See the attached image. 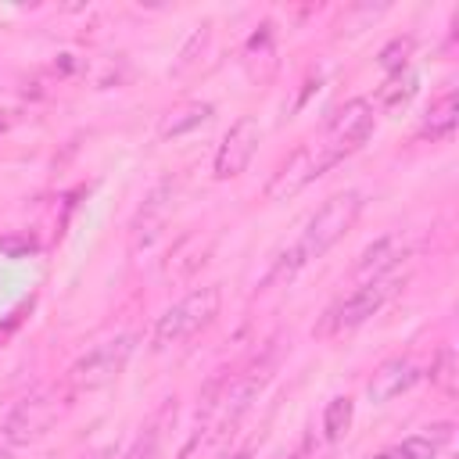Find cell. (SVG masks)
<instances>
[{"instance_id":"obj_17","label":"cell","mask_w":459,"mask_h":459,"mask_svg":"<svg viewBox=\"0 0 459 459\" xmlns=\"http://www.w3.org/2000/svg\"><path fill=\"white\" fill-rule=\"evenodd\" d=\"M430 384H434L445 398H455V391H459V362H455V348H452V344L437 348V355H434V362H430Z\"/></svg>"},{"instance_id":"obj_6","label":"cell","mask_w":459,"mask_h":459,"mask_svg":"<svg viewBox=\"0 0 459 459\" xmlns=\"http://www.w3.org/2000/svg\"><path fill=\"white\" fill-rule=\"evenodd\" d=\"M405 283V276H384V280H369V283H359L348 298H341L326 316H323V326H319V333L323 337H337V333H348V330H355V326H362L369 316H377L394 294H398V287Z\"/></svg>"},{"instance_id":"obj_15","label":"cell","mask_w":459,"mask_h":459,"mask_svg":"<svg viewBox=\"0 0 459 459\" xmlns=\"http://www.w3.org/2000/svg\"><path fill=\"white\" fill-rule=\"evenodd\" d=\"M459 126V104H455V90H445L437 100H430L427 115H423V126H420V136H430L434 143L437 140H448Z\"/></svg>"},{"instance_id":"obj_19","label":"cell","mask_w":459,"mask_h":459,"mask_svg":"<svg viewBox=\"0 0 459 459\" xmlns=\"http://www.w3.org/2000/svg\"><path fill=\"white\" fill-rule=\"evenodd\" d=\"M416 86H420V79H416V72H398V75H387V82L377 90V100L384 104V108H402L405 100H412V93H416Z\"/></svg>"},{"instance_id":"obj_8","label":"cell","mask_w":459,"mask_h":459,"mask_svg":"<svg viewBox=\"0 0 459 459\" xmlns=\"http://www.w3.org/2000/svg\"><path fill=\"white\" fill-rule=\"evenodd\" d=\"M258 136H262L258 122H255L251 115H240V118L226 129V136H222V143H219V151H215V165H212L215 179H237V176L251 165V158H255V151H258Z\"/></svg>"},{"instance_id":"obj_26","label":"cell","mask_w":459,"mask_h":459,"mask_svg":"<svg viewBox=\"0 0 459 459\" xmlns=\"http://www.w3.org/2000/svg\"><path fill=\"white\" fill-rule=\"evenodd\" d=\"M0 459H11V445L0 437Z\"/></svg>"},{"instance_id":"obj_22","label":"cell","mask_w":459,"mask_h":459,"mask_svg":"<svg viewBox=\"0 0 459 459\" xmlns=\"http://www.w3.org/2000/svg\"><path fill=\"white\" fill-rule=\"evenodd\" d=\"M208 29H212V25H208V22H201V25L190 32V39L183 43V50H179V57H176V65H172V75H183V72L197 61V54H201V50H204V43H208Z\"/></svg>"},{"instance_id":"obj_4","label":"cell","mask_w":459,"mask_h":459,"mask_svg":"<svg viewBox=\"0 0 459 459\" xmlns=\"http://www.w3.org/2000/svg\"><path fill=\"white\" fill-rule=\"evenodd\" d=\"M61 412H65V394H61L57 387H39V391L25 394V398L7 412V420L0 423V437H4L11 448L32 445V441H39V437L57 423Z\"/></svg>"},{"instance_id":"obj_21","label":"cell","mask_w":459,"mask_h":459,"mask_svg":"<svg viewBox=\"0 0 459 459\" xmlns=\"http://www.w3.org/2000/svg\"><path fill=\"white\" fill-rule=\"evenodd\" d=\"M305 265V255L298 251V244H290L283 255H276V262H273V269L265 273V280H262V287H273V283H283V280H290L298 269ZM258 287V290H262Z\"/></svg>"},{"instance_id":"obj_24","label":"cell","mask_w":459,"mask_h":459,"mask_svg":"<svg viewBox=\"0 0 459 459\" xmlns=\"http://www.w3.org/2000/svg\"><path fill=\"white\" fill-rule=\"evenodd\" d=\"M373 459H398V452H394V448H387V452H377Z\"/></svg>"},{"instance_id":"obj_2","label":"cell","mask_w":459,"mask_h":459,"mask_svg":"<svg viewBox=\"0 0 459 459\" xmlns=\"http://www.w3.org/2000/svg\"><path fill=\"white\" fill-rule=\"evenodd\" d=\"M362 204H366V201H362L359 190H341V194L326 197V201L312 212V219L305 222L301 237H298V251L305 255V262L323 258V255L359 222Z\"/></svg>"},{"instance_id":"obj_3","label":"cell","mask_w":459,"mask_h":459,"mask_svg":"<svg viewBox=\"0 0 459 459\" xmlns=\"http://www.w3.org/2000/svg\"><path fill=\"white\" fill-rule=\"evenodd\" d=\"M136 351V337L133 333H118V337H108L100 344H93L86 355H79L65 377L68 384V394H86V391H100L108 384H115L122 377V369L129 366Z\"/></svg>"},{"instance_id":"obj_18","label":"cell","mask_w":459,"mask_h":459,"mask_svg":"<svg viewBox=\"0 0 459 459\" xmlns=\"http://www.w3.org/2000/svg\"><path fill=\"white\" fill-rule=\"evenodd\" d=\"M258 61H265V68L269 72H276V43H273V25H262L251 39H247V47H244V68H247V75L258 68Z\"/></svg>"},{"instance_id":"obj_13","label":"cell","mask_w":459,"mask_h":459,"mask_svg":"<svg viewBox=\"0 0 459 459\" xmlns=\"http://www.w3.org/2000/svg\"><path fill=\"white\" fill-rule=\"evenodd\" d=\"M212 115H215V108H212L208 100H183V104H176V108H169V111L161 115L158 136H161V140L186 136V133L201 129L204 122H212Z\"/></svg>"},{"instance_id":"obj_11","label":"cell","mask_w":459,"mask_h":459,"mask_svg":"<svg viewBox=\"0 0 459 459\" xmlns=\"http://www.w3.org/2000/svg\"><path fill=\"white\" fill-rule=\"evenodd\" d=\"M416 380H420V366H416L409 355H394V359H387V362H380V366L373 369V377H369V384H366V394H369V402L384 405V402L405 394Z\"/></svg>"},{"instance_id":"obj_25","label":"cell","mask_w":459,"mask_h":459,"mask_svg":"<svg viewBox=\"0 0 459 459\" xmlns=\"http://www.w3.org/2000/svg\"><path fill=\"white\" fill-rule=\"evenodd\" d=\"M79 459H111L108 452H86V455H79Z\"/></svg>"},{"instance_id":"obj_5","label":"cell","mask_w":459,"mask_h":459,"mask_svg":"<svg viewBox=\"0 0 459 459\" xmlns=\"http://www.w3.org/2000/svg\"><path fill=\"white\" fill-rule=\"evenodd\" d=\"M373 122H377V115H373V104H369L366 97L344 100V104L330 115L326 133H323V140L316 143L319 154H323V161H326V169L337 165L341 158H348L351 151H359V147L373 136Z\"/></svg>"},{"instance_id":"obj_16","label":"cell","mask_w":459,"mask_h":459,"mask_svg":"<svg viewBox=\"0 0 459 459\" xmlns=\"http://www.w3.org/2000/svg\"><path fill=\"white\" fill-rule=\"evenodd\" d=\"M351 416H355V402H351L348 394L330 398L326 409H323V437H326L330 445L341 441V437L351 430Z\"/></svg>"},{"instance_id":"obj_1","label":"cell","mask_w":459,"mask_h":459,"mask_svg":"<svg viewBox=\"0 0 459 459\" xmlns=\"http://www.w3.org/2000/svg\"><path fill=\"white\" fill-rule=\"evenodd\" d=\"M222 308V287L219 283H208V287H194L190 294H183L176 305H169L158 323H154V333H151V348L154 351H165V348H176L190 337H197L204 326L215 323Z\"/></svg>"},{"instance_id":"obj_9","label":"cell","mask_w":459,"mask_h":459,"mask_svg":"<svg viewBox=\"0 0 459 459\" xmlns=\"http://www.w3.org/2000/svg\"><path fill=\"white\" fill-rule=\"evenodd\" d=\"M405 255H409V240H405L402 233H384V237H377V240L359 255V262H355V269H351L355 287H359V283H369V280L391 276V273L405 262Z\"/></svg>"},{"instance_id":"obj_14","label":"cell","mask_w":459,"mask_h":459,"mask_svg":"<svg viewBox=\"0 0 459 459\" xmlns=\"http://www.w3.org/2000/svg\"><path fill=\"white\" fill-rule=\"evenodd\" d=\"M452 423H430L423 434H409L402 445H394V452L398 459H437L452 441Z\"/></svg>"},{"instance_id":"obj_27","label":"cell","mask_w":459,"mask_h":459,"mask_svg":"<svg viewBox=\"0 0 459 459\" xmlns=\"http://www.w3.org/2000/svg\"><path fill=\"white\" fill-rule=\"evenodd\" d=\"M230 459H255V455H251V452L244 448V452H237V455H230Z\"/></svg>"},{"instance_id":"obj_28","label":"cell","mask_w":459,"mask_h":459,"mask_svg":"<svg viewBox=\"0 0 459 459\" xmlns=\"http://www.w3.org/2000/svg\"><path fill=\"white\" fill-rule=\"evenodd\" d=\"M7 133V118H4V111H0V136Z\"/></svg>"},{"instance_id":"obj_7","label":"cell","mask_w":459,"mask_h":459,"mask_svg":"<svg viewBox=\"0 0 459 459\" xmlns=\"http://www.w3.org/2000/svg\"><path fill=\"white\" fill-rule=\"evenodd\" d=\"M323 172H326V161H323L319 147H316V143H305V147H298L294 154H287V161H280V169L269 176L265 197H269V201H287V197H294L298 190H305L312 179H319Z\"/></svg>"},{"instance_id":"obj_20","label":"cell","mask_w":459,"mask_h":459,"mask_svg":"<svg viewBox=\"0 0 459 459\" xmlns=\"http://www.w3.org/2000/svg\"><path fill=\"white\" fill-rule=\"evenodd\" d=\"M412 36H394L384 50H380V68L387 72V75H398V72H405L409 68V57H412Z\"/></svg>"},{"instance_id":"obj_10","label":"cell","mask_w":459,"mask_h":459,"mask_svg":"<svg viewBox=\"0 0 459 459\" xmlns=\"http://www.w3.org/2000/svg\"><path fill=\"white\" fill-rule=\"evenodd\" d=\"M172 197H176L172 179L158 183V186L147 194V201L140 204V212H136V219H133V226H129V247H133V251L154 244V237L161 233V226H165V219H169V212H172Z\"/></svg>"},{"instance_id":"obj_23","label":"cell","mask_w":459,"mask_h":459,"mask_svg":"<svg viewBox=\"0 0 459 459\" xmlns=\"http://www.w3.org/2000/svg\"><path fill=\"white\" fill-rule=\"evenodd\" d=\"M0 247H4V251H11V255H18V251H25V247L32 251V240H7V237H4V240H0Z\"/></svg>"},{"instance_id":"obj_12","label":"cell","mask_w":459,"mask_h":459,"mask_svg":"<svg viewBox=\"0 0 459 459\" xmlns=\"http://www.w3.org/2000/svg\"><path fill=\"white\" fill-rule=\"evenodd\" d=\"M172 423H176V398H165L158 405V412L136 430V437H133V445L126 448L122 459H158L161 455V445H165V434L172 430Z\"/></svg>"}]
</instances>
